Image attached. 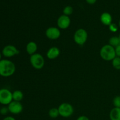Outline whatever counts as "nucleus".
Masks as SVG:
<instances>
[{
	"label": "nucleus",
	"mask_w": 120,
	"mask_h": 120,
	"mask_svg": "<svg viewBox=\"0 0 120 120\" xmlns=\"http://www.w3.org/2000/svg\"><path fill=\"white\" fill-rule=\"evenodd\" d=\"M16 67L12 61L7 59L0 60V76L8 77L12 76L15 72Z\"/></svg>",
	"instance_id": "obj_1"
},
{
	"label": "nucleus",
	"mask_w": 120,
	"mask_h": 120,
	"mask_svg": "<svg viewBox=\"0 0 120 120\" xmlns=\"http://www.w3.org/2000/svg\"><path fill=\"white\" fill-rule=\"evenodd\" d=\"M13 101L12 93L7 89H0V104L8 105Z\"/></svg>",
	"instance_id": "obj_6"
},
{
	"label": "nucleus",
	"mask_w": 120,
	"mask_h": 120,
	"mask_svg": "<svg viewBox=\"0 0 120 120\" xmlns=\"http://www.w3.org/2000/svg\"><path fill=\"white\" fill-rule=\"evenodd\" d=\"M19 51L18 49L14 45H8L5 46L3 48L2 51V54L3 56L6 57H12L15 56V55H18Z\"/></svg>",
	"instance_id": "obj_7"
},
{
	"label": "nucleus",
	"mask_w": 120,
	"mask_h": 120,
	"mask_svg": "<svg viewBox=\"0 0 120 120\" xmlns=\"http://www.w3.org/2000/svg\"><path fill=\"white\" fill-rule=\"evenodd\" d=\"M74 41L79 45H83L88 38L87 32L83 28H80L74 34Z\"/></svg>",
	"instance_id": "obj_4"
},
{
	"label": "nucleus",
	"mask_w": 120,
	"mask_h": 120,
	"mask_svg": "<svg viewBox=\"0 0 120 120\" xmlns=\"http://www.w3.org/2000/svg\"><path fill=\"white\" fill-rule=\"evenodd\" d=\"M101 22L105 26H110L112 23V16L108 12H104L101 15Z\"/></svg>",
	"instance_id": "obj_12"
},
{
	"label": "nucleus",
	"mask_w": 120,
	"mask_h": 120,
	"mask_svg": "<svg viewBox=\"0 0 120 120\" xmlns=\"http://www.w3.org/2000/svg\"><path fill=\"white\" fill-rule=\"evenodd\" d=\"M112 103L114 107L120 108V96H118L115 97L112 101Z\"/></svg>",
	"instance_id": "obj_20"
},
{
	"label": "nucleus",
	"mask_w": 120,
	"mask_h": 120,
	"mask_svg": "<svg viewBox=\"0 0 120 120\" xmlns=\"http://www.w3.org/2000/svg\"><path fill=\"white\" fill-rule=\"evenodd\" d=\"M46 36L48 39L51 40H56L59 38L61 33L59 28L52 26L49 27L46 30Z\"/></svg>",
	"instance_id": "obj_8"
},
{
	"label": "nucleus",
	"mask_w": 120,
	"mask_h": 120,
	"mask_svg": "<svg viewBox=\"0 0 120 120\" xmlns=\"http://www.w3.org/2000/svg\"><path fill=\"white\" fill-rule=\"evenodd\" d=\"M86 1L89 4H94V3H96L97 0H86Z\"/></svg>",
	"instance_id": "obj_25"
},
{
	"label": "nucleus",
	"mask_w": 120,
	"mask_h": 120,
	"mask_svg": "<svg viewBox=\"0 0 120 120\" xmlns=\"http://www.w3.org/2000/svg\"><path fill=\"white\" fill-rule=\"evenodd\" d=\"M23 98V94L21 90H15L12 93L13 101L21 102Z\"/></svg>",
	"instance_id": "obj_15"
},
{
	"label": "nucleus",
	"mask_w": 120,
	"mask_h": 120,
	"mask_svg": "<svg viewBox=\"0 0 120 120\" xmlns=\"http://www.w3.org/2000/svg\"><path fill=\"white\" fill-rule=\"evenodd\" d=\"M8 112H9L8 107H2V109L0 110V113L2 115L7 114Z\"/></svg>",
	"instance_id": "obj_22"
},
{
	"label": "nucleus",
	"mask_w": 120,
	"mask_h": 120,
	"mask_svg": "<svg viewBox=\"0 0 120 120\" xmlns=\"http://www.w3.org/2000/svg\"><path fill=\"white\" fill-rule=\"evenodd\" d=\"M63 15L69 16V15H71L72 13L73 12V8L71 6H67V7H66L65 8L63 9Z\"/></svg>",
	"instance_id": "obj_19"
},
{
	"label": "nucleus",
	"mask_w": 120,
	"mask_h": 120,
	"mask_svg": "<svg viewBox=\"0 0 120 120\" xmlns=\"http://www.w3.org/2000/svg\"><path fill=\"white\" fill-rule=\"evenodd\" d=\"M37 50L38 45L35 42L30 41V42H29L26 45V51L30 56L34 55V54L36 53Z\"/></svg>",
	"instance_id": "obj_13"
},
{
	"label": "nucleus",
	"mask_w": 120,
	"mask_h": 120,
	"mask_svg": "<svg viewBox=\"0 0 120 120\" xmlns=\"http://www.w3.org/2000/svg\"><path fill=\"white\" fill-rule=\"evenodd\" d=\"M8 108L9 112L13 114H19L23 111V105L19 101H12L8 104Z\"/></svg>",
	"instance_id": "obj_9"
},
{
	"label": "nucleus",
	"mask_w": 120,
	"mask_h": 120,
	"mask_svg": "<svg viewBox=\"0 0 120 120\" xmlns=\"http://www.w3.org/2000/svg\"><path fill=\"white\" fill-rule=\"evenodd\" d=\"M29 60L32 66L36 70L42 69L45 65V59L40 53H36L31 55Z\"/></svg>",
	"instance_id": "obj_3"
},
{
	"label": "nucleus",
	"mask_w": 120,
	"mask_h": 120,
	"mask_svg": "<svg viewBox=\"0 0 120 120\" xmlns=\"http://www.w3.org/2000/svg\"><path fill=\"white\" fill-rule=\"evenodd\" d=\"M76 120H89V118H88L87 117H86V116H80L79 117H78L77 119Z\"/></svg>",
	"instance_id": "obj_24"
},
{
	"label": "nucleus",
	"mask_w": 120,
	"mask_h": 120,
	"mask_svg": "<svg viewBox=\"0 0 120 120\" xmlns=\"http://www.w3.org/2000/svg\"><path fill=\"white\" fill-rule=\"evenodd\" d=\"M49 116L52 118H56L60 116L58 108H52L50 109L49 111Z\"/></svg>",
	"instance_id": "obj_17"
},
{
	"label": "nucleus",
	"mask_w": 120,
	"mask_h": 120,
	"mask_svg": "<svg viewBox=\"0 0 120 120\" xmlns=\"http://www.w3.org/2000/svg\"><path fill=\"white\" fill-rule=\"evenodd\" d=\"M101 57L105 61H112L116 57L115 48L109 44L105 45L100 49Z\"/></svg>",
	"instance_id": "obj_2"
},
{
	"label": "nucleus",
	"mask_w": 120,
	"mask_h": 120,
	"mask_svg": "<svg viewBox=\"0 0 120 120\" xmlns=\"http://www.w3.org/2000/svg\"><path fill=\"white\" fill-rule=\"evenodd\" d=\"M118 38H119V39H120V34L119 36H118Z\"/></svg>",
	"instance_id": "obj_29"
},
{
	"label": "nucleus",
	"mask_w": 120,
	"mask_h": 120,
	"mask_svg": "<svg viewBox=\"0 0 120 120\" xmlns=\"http://www.w3.org/2000/svg\"><path fill=\"white\" fill-rule=\"evenodd\" d=\"M70 19L69 16L65 15H62L59 16L57 19V26L60 29H68L70 25Z\"/></svg>",
	"instance_id": "obj_10"
},
{
	"label": "nucleus",
	"mask_w": 120,
	"mask_h": 120,
	"mask_svg": "<svg viewBox=\"0 0 120 120\" xmlns=\"http://www.w3.org/2000/svg\"><path fill=\"white\" fill-rule=\"evenodd\" d=\"M110 118L111 120H120V108L114 107L111 110Z\"/></svg>",
	"instance_id": "obj_14"
},
{
	"label": "nucleus",
	"mask_w": 120,
	"mask_h": 120,
	"mask_svg": "<svg viewBox=\"0 0 120 120\" xmlns=\"http://www.w3.org/2000/svg\"><path fill=\"white\" fill-rule=\"evenodd\" d=\"M60 54V50L58 48L53 46L50 48L46 53V56L49 59L53 60L57 58Z\"/></svg>",
	"instance_id": "obj_11"
},
{
	"label": "nucleus",
	"mask_w": 120,
	"mask_h": 120,
	"mask_svg": "<svg viewBox=\"0 0 120 120\" xmlns=\"http://www.w3.org/2000/svg\"><path fill=\"white\" fill-rule=\"evenodd\" d=\"M59 112L60 116L64 118H68L73 114L74 109L71 104L68 103H63L59 106Z\"/></svg>",
	"instance_id": "obj_5"
},
{
	"label": "nucleus",
	"mask_w": 120,
	"mask_h": 120,
	"mask_svg": "<svg viewBox=\"0 0 120 120\" xmlns=\"http://www.w3.org/2000/svg\"><path fill=\"white\" fill-rule=\"evenodd\" d=\"M109 45L111 46L116 48L120 45V41L118 36H112L109 39Z\"/></svg>",
	"instance_id": "obj_16"
},
{
	"label": "nucleus",
	"mask_w": 120,
	"mask_h": 120,
	"mask_svg": "<svg viewBox=\"0 0 120 120\" xmlns=\"http://www.w3.org/2000/svg\"><path fill=\"white\" fill-rule=\"evenodd\" d=\"M118 25H119V27L120 28V20L119 21V23H118Z\"/></svg>",
	"instance_id": "obj_28"
},
{
	"label": "nucleus",
	"mask_w": 120,
	"mask_h": 120,
	"mask_svg": "<svg viewBox=\"0 0 120 120\" xmlns=\"http://www.w3.org/2000/svg\"><path fill=\"white\" fill-rule=\"evenodd\" d=\"M109 29L111 30V32H117L118 30V26H117V25L115 24V23H111L110 26H109Z\"/></svg>",
	"instance_id": "obj_21"
},
{
	"label": "nucleus",
	"mask_w": 120,
	"mask_h": 120,
	"mask_svg": "<svg viewBox=\"0 0 120 120\" xmlns=\"http://www.w3.org/2000/svg\"><path fill=\"white\" fill-rule=\"evenodd\" d=\"M115 52H116V56L120 57V45L115 48Z\"/></svg>",
	"instance_id": "obj_23"
},
{
	"label": "nucleus",
	"mask_w": 120,
	"mask_h": 120,
	"mask_svg": "<svg viewBox=\"0 0 120 120\" xmlns=\"http://www.w3.org/2000/svg\"><path fill=\"white\" fill-rule=\"evenodd\" d=\"M3 120H16L15 119V118L12 117H11V116H8V117H6L5 118H4Z\"/></svg>",
	"instance_id": "obj_26"
},
{
	"label": "nucleus",
	"mask_w": 120,
	"mask_h": 120,
	"mask_svg": "<svg viewBox=\"0 0 120 120\" xmlns=\"http://www.w3.org/2000/svg\"><path fill=\"white\" fill-rule=\"evenodd\" d=\"M1 57H2V55H1V53L0 52V60H1Z\"/></svg>",
	"instance_id": "obj_27"
},
{
	"label": "nucleus",
	"mask_w": 120,
	"mask_h": 120,
	"mask_svg": "<svg viewBox=\"0 0 120 120\" xmlns=\"http://www.w3.org/2000/svg\"><path fill=\"white\" fill-rule=\"evenodd\" d=\"M112 65L116 70H120V57L116 56L112 60Z\"/></svg>",
	"instance_id": "obj_18"
}]
</instances>
